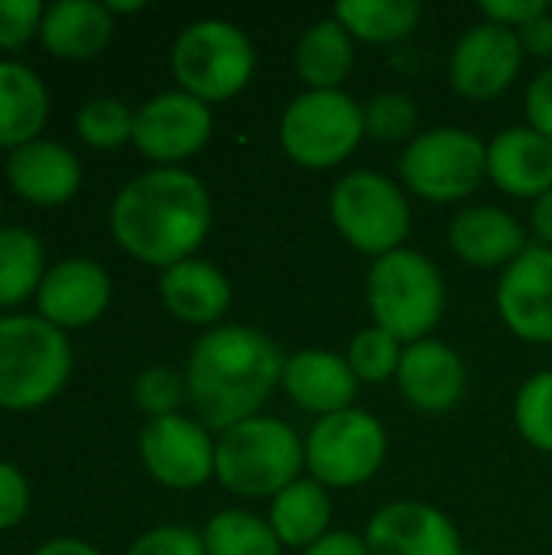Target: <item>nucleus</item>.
I'll return each mask as SVG.
<instances>
[{
    "label": "nucleus",
    "instance_id": "cd10ccee",
    "mask_svg": "<svg viewBox=\"0 0 552 555\" xmlns=\"http://www.w3.org/2000/svg\"><path fill=\"white\" fill-rule=\"evenodd\" d=\"M420 16L416 0H345L335 7V20L368 42H400L420 26Z\"/></svg>",
    "mask_w": 552,
    "mask_h": 555
},
{
    "label": "nucleus",
    "instance_id": "2eb2a0df",
    "mask_svg": "<svg viewBox=\"0 0 552 555\" xmlns=\"http://www.w3.org/2000/svg\"><path fill=\"white\" fill-rule=\"evenodd\" d=\"M498 309L524 341L552 345V247H527L504 270Z\"/></svg>",
    "mask_w": 552,
    "mask_h": 555
},
{
    "label": "nucleus",
    "instance_id": "58836bf2",
    "mask_svg": "<svg viewBox=\"0 0 552 555\" xmlns=\"http://www.w3.org/2000/svg\"><path fill=\"white\" fill-rule=\"evenodd\" d=\"M527 117L537 133L552 140V65L543 68L527 91Z\"/></svg>",
    "mask_w": 552,
    "mask_h": 555
},
{
    "label": "nucleus",
    "instance_id": "5701e85b",
    "mask_svg": "<svg viewBox=\"0 0 552 555\" xmlns=\"http://www.w3.org/2000/svg\"><path fill=\"white\" fill-rule=\"evenodd\" d=\"M163 306L185 325H211L231 306V283L205 260H182L159 276Z\"/></svg>",
    "mask_w": 552,
    "mask_h": 555
},
{
    "label": "nucleus",
    "instance_id": "b1692460",
    "mask_svg": "<svg viewBox=\"0 0 552 555\" xmlns=\"http://www.w3.org/2000/svg\"><path fill=\"white\" fill-rule=\"evenodd\" d=\"M449 241H452V250L465 263L485 267V270L488 267H511L527 250L521 224L495 205H478V208L462 211L452 221Z\"/></svg>",
    "mask_w": 552,
    "mask_h": 555
},
{
    "label": "nucleus",
    "instance_id": "7ed1b4c3",
    "mask_svg": "<svg viewBox=\"0 0 552 555\" xmlns=\"http://www.w3.org/2000/svg\"><path fill=\"white\" fill-rule=\"evenodd\" d=\"M72 341L36 312L0 315V410L29 413L55 400L72 377Z\"/></svg>",
    "mask_w": 552,
    "mask_h": 555
},
{
    "label": "nucleus",
    "instance_id": "bb28decb",
    "mask_svg": "<svg viewBox=\"0 0 552 555\" xmlns=\"http://www.w3.org/2000/svg\"><path fill=\"white\" fill-rule=\"evenodd\" d=\"M46 270V247L29 228H0V309H16L26 299H36Z\"/></svg>",
    "mask_w": 552,
    "mask_h": 555
},
{
    "label": "nucleus",
    "instance_id": "9b49d317",
    "mask_svg": "<svg viewBox=\"0 0 552 555\" xmlns=\"http://www.w3.org/2000/svg\"><path fill=\"white\" fill-rule=\"evenodd\" d=\"M137 449L143 468L163 488L189 491L215 475V442L208 436V426L192 416L172 413L146 420Z\"/></svg>",
    "mask_w": 552,
    "mask_h": 555
},
{
    "label": "nucleus",
    "instance_id": "c756f323",
    "mask_svg": "<svg viewBox=\"0 0 552 555\" xmlns=\"http://www.w3.org/2000/svg\"><path fill=\"white\" fill-rule=\"evenodd\" d=\"M75 130L91 150H117L133 140V111L120 98L101 94L78 107Z\"/></svg>",
    "mask_w": 552,
    "mask_h": 555
},
{
    "label": "nucleus",
    "instance_id": "4be33fe9",
    "mask_svg": "<svg viewBox=\"0 0 552 555\" xmlns=\"http://www.w3.org/2000/svg\"><path fill=\"white\" fill-rule=\"evenodd\" d=\"M49 120V88L36 68L0 59V150H16L42 137Z\"/></svg>",
    "mask_w": 552,
    "mask_h": 555
},
{
    "label": "nucleus",
    "instance_id": "4c0bfd02",
    "mask_svg": "<svg viewBox=\"0 0 552 555\" xmlns=\"http://www.w3.org/2000/svg\"><path fill=\"white\" fill-rule=\"evenodd\" d=\"M482 13L488 16V23H501V26H524L543 13H550V7L543 0H485Z\"/></svg>",
    "mask_w": 552,
    "mask_h": 555
},
{
    "label": "nucleus",
    "instance_id": "1a4fd4ad",
    "mask_svg": "<svg viewBox=\"0 0 552 555\" xmlns=\"http://www.w3.org/2000/svg\"><path fill=\"white\" fill-rule=\"evenodd\" d=\"M403 182L429 202H459L488 179V146L459 127L420 133L403 159Z\"/></svg>",
    "mask_w": 552,
    "mask_h": 555
},
{
    "label": "nucleus",
    "instance_id": "c03bdc74",
    "mask_svg": "<svg viewBox=\"0 0 552 555\" xmlns=\"http://www.w3.org/2000/svg\"><path fill=\"white\" fill-rule=\"evenodd\" d=\"M143 7H146L143 0H127V3H124V0H107L111 16H114V13H140Z\"/></svg>",
    "mask_w": 552,
    "mask_h": 555
},
{
    "label": "nucleus",
    "instance_id": "473e14b6",
    "mask_svg": "<svg viewBox=\"0 0 552 555\" xmlns=\"http://www.w3.org/2000/svg\"><path fill=\"white\" fill-rule=\"evenodd\" d=\"M416 117L420 114H416V104L410 94L384 91V94H374L364 107V133L387 140V143H397L416 130Z\"/></svg>",
    "mask_w": 552,
    "mask_h": 555
},
{
    "label": "nucleus",
    "instance_id": "aec40b11",
    "mask_svg": "<svg viewBox=\"0 0 552 555\" xmlns=\"http://www.w3.org/2000/svg\"><path fill=\"white\" fill-rule=\"evenodd\" d=\"M283 390L296 406L319 413L322 420L351 410V400L358 393V377L348 358H338L332 351H299L283 367Z\"/></svg>",
    "mask_w": 552,
    "mask_h": 555
},
{
    "label": "nucleus",
    "instance_id": "2f4dec72",
    "mask_svg": "<svg viewBox=\"0 0 552 555\" xmlns=\"http://www.w3.org/2000/svg\"><path fill=\"white\" fill-rule=\"evenodd\" d=\"M514 420L521 436L552 455V371H543L537 377H530L514 403Z\"/></svg>",
    "mask_w": 552,
    "mask_h": 555
},
{
    "label": "nucleus",
    "instance_id": "a19ab883",
    "mask_svg": "<svg viewBox=\"0 0 552 555\" xmlns=\"http://www.w3.org/2000/svg\"><path fill=\"white\" fill-rule=\"evenodd\" d=\"M303 555H371L368 543L355 533H325L319 543H312Z\"/></svg>",
    "mask_w": 552,
    "mask_h": 555
},
{
    "label": "nucleus",
    "instance_id": "ea45409f",
    "mask_svg": "<svg viewBox=\"0 0 552 555\" xmlns=\"http://www.w3.org/2000/svg\"><path fill=\"white\" fill-rule=\"evenodd\" d=\"M517 39H521V49L537 55V59H550L552 55V16L543 13L530 23H524L521 29H514Z\"/></svg>",
    "mask_w": 552,
    "mask_h": 555
},
{
    "label": "nucleus",
    "instance_id": "0eeeda50",
    "mask_svg": "<svg viewBox=\"0 0 552 555\" xmlns=\"http://www.w3.org/2000/svg\"><path fill=\"white\" fill-rule=\"evenodd\" d=\"M361 137L364 107L345 91H306L280 120V143L286 156L306 169L338 166Z\"/></svg>",
    "mask_w": 552,
    "mask_h": 555
},
{
    "label": "nucleus",
    "instance_id": "c85d7f7f",
    "mask_svg": "<svg viewBox=\"0 0 552 555\" xmlns=\"http://www.w3.org/2000/svg\"><path fill=\"white\" fill-rule=\"evenodd\" d=\"M208 555H280L283 543L273 527L247 511H221L202 533Z\"/></svg>",
    "mask_w": 552,
    "mask_h": 555
},
{
    "label": "nucleus",
    "instance_id": "f704fd0d",
    "mask_svg": "<svg viewBox=\"0 0 552 555\" xmlns=\"http://www.w3.org/2000/svg\"><path fill=\"white\" fill-rule=\"evenodd\" d=\"M46 7L39 0H0V49L16 52L39 36Z\"/></svg>",
    "mask_w": 552,
    "mask_h": 555
},
{
    "label": "nucleus",
    "instance_id": "20e7f679",
    "mask_svg": "<svg viewBox=\"0 0 552 555\" xmlns=\"http://www.w3.org/2000/svg\"><path fill=\"white\" fill-rule=\"evenodd\" d=\"M306 465V442L267 416H251L224 429L215 442V478L241 498H277Z\"/></svg>",
    "mask_w": 552,
    "mask_h": 555
},
{
    "label": "nucleus",
    "instance_id": "a878e982",
    "mask_svg": "<svg viewBox=\"0 0 552 555\" xmlns=\"http://www.w3.org/2000/svg\"><path fill=\"white\" fill-rule=\"evenodd\" d=\"M332 501L319 481H296L270 504V527L283 546H312L325 537Z\"/></svg>",
    "mask_w": 552,
    "mask_h": 555
},
{
    "label": "nucleus",
    "instance_id": "412c9836",
    "mask_svg": "<svg viewBox=\"0 0 552 555\" xmlns=\"http://www.w3.org/2000/svg\"><path fill=\"white\" fill-rule=\"evenodd\" d=\"M114 36V16L107 3L94 0H59L49 3L39 23V42L52 59L88 62L107 49Z\"/></svg>",
    "mask_w": 552,
    "mask_h": 555
},
{
    "label": "nucleus",
    "instance_id": "c9c22d12",
    "mask_svg": "<svg viewBox=\"0 0 552 555\" xmlns=\"http://www.w3.org/2000/svg\"><path fill=\"white\" fill-rule=\"evenodd\" d=\"M29 514V481L26 475L0 459V533L7 530H16Z\"/></svg>",
    "mask_w": 552,
    "mask_h": 555
},
{
    "label": "nucleus",
    "instance_id": "e433bc0d",
    "mask_svg": "<svg viewBox=\"0 0 552 555\" xmlns=\"http://www.w3.org/2000/svg\"><path fill=\"white\" fill-rule=\"evenodd\" d=\"M124 555H208L198 533L182 527H156L133 540V546Z\"/></svg>",
    "mask_w": 552,
    "mask_h": 555
},
{
    "label": "nucleus",
    "instance_id": "423d86ee",
    "mask_svg": "<svg viewBox=\"0 0 552 555\" xmlns=\"http://www.w3.org/2000/svg\"><path fill=\"white\" fill-rule=\"evenodd\" d=\"M169 68L179 91L205 104L228 101L254 75V46L228 20H198L176 36Z\"/></svg>",
    "mask_w": 552,
    "mask_h": 555
},
{
    "label": "nucleus",
    "instance_id": "9d476101",
    "mask_svg": "<svg viewBox=\"0 0 552 555\" xmlns=\"http://www.w3.org/2000/svg\"><path fill=\"white\" fill-rule=\"evenodd\" d=\"M387 459V433L364 410L322 416L306 439V468L325 488H358L371 481Z\"/></svg>",
    "mask_w": 552,
    "mask_h": 555
},
{
    "label": "nucleus",
    "instance_id": "79ce46f5",
    "mask_svg": "<svg viewBox=\"0 0 552 555\" xmlns=\"http://www.w3.org/2000/svg\"><path fill=\"white\" fill-rule=\"evenodd\" d=\"M33 555H104L98 546H91L88 540H78V537H55V540H46L42 546H36Z\"/></svg>",
    "mask_w": 552,
    "mask_h": 555
},
{
    "label": "nucleus",
    "instance_id": "6ab92c4d",
    "mask_svg": "<svg viewBox=\"0 0 552 555\" xmlns=\"http://www.w3.org/2000/svg\"><path fill=\"white\" fill-rule=\"evenodd\" d=\"M488 179L517 198H540L552 189V140L534 127H511L488 146Z\"/></svg>",
    "mask_w": 552,
    "mask_h": 555
},
{
    "label": "nucleus",
    "instance_id": "393cba45",
    "mask_svg": "<svg viewBox=\"0 0 552 555\" xmlns=\"http://www.w3.org/2000/svg\"><path fill=\"white\" fill-rule=\"evenodd\" d=\"M355 65L351 33L332 16L309 26L296 46V72L312 91H338Z\"/></svg>",
    "mask_w": 552,
    "mask_h": 555
},
{
    "label": "nucleus",
    "instance_id": "f257e3e1",
    "mask_svg": "<svg viewBox=\"0 0 552 555\" xmlns=\"http://www.w3.org/2000/svg\"><path fill=\"white\" fill-rule=\"evenodd\" d=\"M107 221L133 260L169 270L202 247L211 228V198L189 169L153 166L114 195Z\"/></svg>",
    "mask_w": 552,
    "mask_h": 555
},
{
    "label": "nucleus",
    "instance_id": "4468645a",
    "mask_svg": "<svg viewBox=\"0 0 552 555\" xmlns=\"http://www.w3.org/2000/svg\"><path fill=\"white\" fill-rule=\"evenodd\" d=\"M521 62L524 49L517 33L501 23H482L459 39L449 62V75L462 98L491 101L514 85Z\"/></svg>",
    "mask_w": 552,
    "mask_h": 555
},
{
    "label": "nucleus",
    "instance_id": "f8f14e48",
    "mask_svg": "<svg viewBox=\"0 0 552 555\" xmlns=\"http://www.w3.org/2000/svg\"><path fill=\"white\" fill-rule=\"evenodd\" d=\"M211 107L185 91H163L133 111V146L156 166H179L211 137Z\"/></svg>",
    "mask_w": 552,
    "mask_h": 555
},
{
    "label": "nucleus",
    "instance_id": "72a5a7b5",
    "mask_svg": "<svg viewBox=\"0 0 552 555\" xmlns=\"http://www.w3.org/2000/svg\"><path fill=\"white\" fill-rule=\"evenodd\" d=\"M182 400H185V380L176 371H169V367H159V364L146 367L133 380V403L150 420L179 413Z\"/></svg>",
    "mask_w": 552,
    "mask_h": 555
},
{
    "label": "nucleus",
    "instance_id": "a211bd4d",
    "mask_svg": "<svg viewBox=\"0 0 552 555\" xmlns=\"http://www.w3.org/2000/svg\"><path fill=\"white\" fill-rule=\"evenodd\" d=\"M403 397L423 413H446L465 393L462 358L439 341H413L397 371Z\"/></svg>",
    "mask_w": 552,
    "mask_h": 555
},
{
    "label": "nucleus",
    "instance_id": "37998d69",
    "mask_svg": "<svg viewBox=\"0 0 552 555\" xmlns=\"http://www.w3.org/2000/svg\"><path fill=\"white\" fill-rule=\"evenodd\" d=\"M534 231L552 247V189L534 205Z\"/></svg>",
    "mask_w": 552,
    "mask_h": 555
},
{
    "label": "nucleus",
    "instance_id": "f3484780",
    "mask_svg": "<svg viewBox=\"0 0 552 555\" xmlns=\"http://www.w3.org/2000/svg\"><path fill=\"white\" fill-rule=\"evenodd\" d=\"M3 176L10 189L36 205V208H59L75 198L81 189V163L78 156L59 140H33L7 153Z\"/></svg>",
    "mask_w": 552,
    "mask_h": 555
},
{
    "label": "nucleus",
    "instance_id": "7c9ffc66",
    "mask_svg": "<svg viewBox=\"0 0 552 555\" xmlns=\"http://www.w3.org/2000/svg\"><path fill=\"white\" fill-rule=\"evenodd\" d=\"M400 361H403L400 341L390 332H384L381 325H371V328H364V332H358L351 338L348 364H351L358 380L381 384V380H387V377H394L400 371Z\"/></svg>",
    "mask_w": 552,
    "mask_h": 555
},
{
    "label": "nucleus",
    "instance_id": "ddd939ff",
    "mask_svg": "<svg viewBox=\"0 0 552 555\" xmlns=\"http://www.w3.org/2000/svg\"><path fill=\"white\" fill-rule=\"evenodd\" d=\"M111 306V276L91 257H65L52 263L36 293V315L59 332L94 325Z\"/></svg>",
    "mask_w": 552,
    "mask_h": 555
},
{
    "label": "nucleus",
    "instance_id": "f03ea898",
    "mask_svg": "<svg viewBox=\"0 0 552 555\" xmlns=\"http://www.w3.org/2000/svg\"><path fill=\"white\" fill-rule=\"evenodd\" d=\"M283 354L277 345L247 325H221L205 332L185 367V397L208 429H231L270 400L283 384Z\"/></svg>",
    "mask_w": 552,
    "mask_h": 555
},
{
    "label": "nucleus",
    "instance_id": "6e6552de",
    "mask_svg": "<svg viewBox=\"0 0 552 555\" xmlns=\"http://www.w3.org/2000/svg\"><path fill=\"white\" fill-rule=\"evenodd\" d=\"M329 211L342 237L374 257L400 250L410 234V205L403 192L381 172L345 176L329 198Z\"/></svg>",
    "mask_w": 552,
    "mask_h": 555
},
{
    "label": "nucleus",
    "instance_id": "39448f33",
    "mask_svg": "<svg viewBox=\"0 0 552 555\" xmlns=\"http://www.w3.org/2000/svg\"><path fill=\"white\" fill-rule=\"evenodd\" d=\"M368 306L384 332L413 345L439 325L446 286L429 257L400 247L374 260L368 273Z\"/></svg>",
    "mask_w": 552,
    "mask_h": 555
},
{
    "label": "nucleus",
    "instance_id": "dca6fc26",
    "mask_svg": "<svg viewBox=\"0 0 552 555\" xmlns=\"http://www.w3.org/2000/svg\"><path fill=\"white\" fill-rule=\"evenodd\" d=\"M371 555H462V540L452 520L416 501L381 507L364 533Z\"/></svg>",
    "mask_w": 552,
    "mask_h": 555
}]
</instances>
